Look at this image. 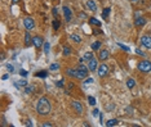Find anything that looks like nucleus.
I'll return each instance as SVG.
<instances>
[{"label":"nucleus","instance_id":"nucleus-29","mask_svg":"<svg viewBox=\"0 0 151 127\" xmlns=\"http://www.w3.org/2000/svg\"><path fill=\"white\" fill-rule=\"evenodd\" d=\"M88 101H89L90 105H94L96 104V99L93 98V96H89V98H88Z\"/></svg>","mask_w":151,"mask_h":127},{"label":"nucleus","instance_id":"nucleus-19","mask_svg":"<svg viewBox=\"0 0 151 127\" xmlns=\"http://www.w3.org/2000/svg\"><path fill=\"white\" fill-rule=\"evenodd\" d=\"M71 51H72V49H71L70 46H67V45L64 46V55H65V57H68V55H71Z\"/></svg>","mask_w":151,"mask_h":127},{"label":"nucleus","instance_id":"nucleus-21","mask_svg":"<svg viewBox=\"0 0 151 127\" xmlns=\"http://www.w3.org/2000/svg\"><path fill=\"white\" fill-rule=\"evenodd\" d=\"M34 90H35V86H34V85H30V86H26L25 93H26V94H31V93H34Z\"/></svg>","mask_w":151,"mask_h":127},{"label":"nucleus","instance_id":"nucleus-36","mask_svg":"<svg viewBox=\"0 0 151 127\" xmlns=\"http://www.w3.org/2000/svg\"><path fill=\"white\" fill-rule=\"evenodd\" d=\"M7 68H8V71H9V72H13V66L12 64H7Z\"/></svg>","mask_w":151,"mask_h":127},{"label":"nucleus","instance_id":"nucleus-26","mask_svg":"<svg viewBox=\"0 0 151 127\" xmlns=\"http://www.w3.org/2000/svg\"><path fill=\"white\" fill-rule=\"evenodd\" d=\"M49 49H51V45H49V43H45V44H44V51H45V54L49 53Z\"/></svg>","mask_w":151,"mask_h":127},{"label":"nucleus","instance_id":"nucleus-24","mask_svg":"<svg viewBox=\"0 0 151 127\" xmlns=\"http://www.w3.org/2000/svg\"><path fill=\"white\" fill-rule=\"evenodd\" d=\"M92 58H94V57H93V53H90V51H88V53H85V55H84V59L85 60H90Z\"/></svg>","mask_w":151,"mask_h":127},{"label":"nucleus","instance_id":"nucleus-34","mask_svg":"<svg viewBox=\"0 0 151 127\" xmlns=\"http://www.w3.org/2000/svg\"><path fill=\"white\" fill-rule=\"evenodd\" d=\"M79 18H80V19H81V18H83V19H84V18H87V14H85V13H84V12L79 13Z\"/></svg>","mask_w":151,"mask_h":127},{"label":"nucleus","instance_id":"nucleus-15","mask_svg":"<svg viewBox=\"0 0 151 127\" xmlns=\"http://www.w3.org/2000/svg\"><path fill=\"white\" fill-rule=\"evenodd\" d=\"M89 23H90V26H97V27L101 26V21H98V19L94 17L89 18Z\"/></svg>","mask_w":151,"mask_h":127},{"label":"nucleus","instance_id":"nucleus-20","mask_svg":"<svg viewBox=\"0 0 151 127\" xmlns=\"http://www.w3.org/2000/svg\"><path fill=\"white\" fill-rule=\"evenodd\" d=\"M66 74L70 77H76V70H71V68H67L66 70Z\"/></svg>","mask_w":151,"mask_h":127},{"label":"nucleus","instance_id":"nucleus-11","mask_svg":"<svg viewBox=\"0 0 151 127\" xmlns=\"http://www.w3.org/2000/svg\"><path fill=\"white\" fill-rule=\"evenodd\" d=\"M146 24V18L145 17H138L134 19V26L136 27H143Z\"/></svg>","mask_w":151,"mask_h":127},{"label":"nucleus","instance_id":"nucleus-3","mask_svg":"<svg viewBox=\"0 0 151 127\" xmlns=\"http://www.w3.org/2000/svg\"><path fill=\"white\" fill-rule=\"evenodd\" d=\"M88 71H89V68L85 67V66H83V64L80 63V66H79L78 70H76V77H75V78H79V80L87 78V76H88Z\"/></svg>","mask_w":151,"mask_h":127},{"label":"nucleus","instance_id":"nucleus-33","mask_svg":"<svg viewBox=\"0 0 151 127\" xmlns=\"http://www.w3.org/2000/svg\"><path fill=\"white\" fill-rule=\"evenodd\" d=\"M119 46H120V48H122V49H124V50H125V51H129V48H128V46H125V45H123V44H119Z\"/></svg>","mask_w":151,"mask_h":127},{"label":"nucleus","instance_id":"nucleus-1","mask_svg":"<svg viewBox=\"0 0 151 127\" xmlns=\"http://www.w3.org/2000/svg\"><path fill=\"white\" fill-rule=\"evenodd\" d=\"M36 112L39 116H48L52 112L51 101L46 96H42L36 103Z\"/></svg>","mask_w":151,"mask_h":127},{"label":"nucleus","instance_id":"nucleus-9","mask_svg":"<svg viewBox=\"0 0 151 127\" xmlns=\"http://www.w3.org/2000/svg\"><path fill=\"white\" fill-rule=\"evenodd\" d=\"M109 50H106V49H102V50H100V53H98V59L101 60V62H103V60H107L109 59Z\"/></svg>","mask_w":151,"mask_h":127},{"label":"nucleus","instance_id":"nucleus-25","mask_svg":"<svg viewBox=\"0 0 151 127\" xmlns=\"http://www.w3.org/2000/svg\"><path fill=\"white\" fill-rule=\"evenodd\" d=\"M53 28H54V30H58V28H59V22H58V19H54V21H53Z\"/></svg>","mask_w":151,"mask_h":127},{"label":"nucleus","instance_id":"nucleus-2","mask_svg":"<svg viewBox=\"0 0 151 127\" xmlns=\"http://www.w3.org/2000/svg\"><path fill=\"white\" fill-rule=\"evenodd\" d=\"M137 68L142 73H149L151 72V62L150 60H141L138 63V66H137Z\"/></svg>","mask_w":151,"mask_h":127},{"label":"nucleus","instance_id":"nucleus-28","mask_svg":"<svg viewBox=\"0 0 151 127\" xmlns=\"http://www.w3.org/2000/svg\"><path fill=\"white\" fill-rule=\"evenodd\" d=\"M16 86H27V81H26V80H21V81L18 82Z\"/></svg>","mask_w":151,"mask_h":127},{"label":"nucleus","instance_id":"nucleus-41","mask_svg":"<svg viewBox=\"0 0 151 127\" xmlns=\"http://www.w3.org/2000/svg\"><path fill=\"white\" fill-rule=\"evenodd\" d=\"M53 16L57 17V8H53Z\"/></svg>","mask_w":151,"mask_h":127},{"label":"nucleus","instance_id":"nucleus-27","mask_svg":"<svg viewBox=\"0 0 151 127\" xmlns=\"http://www.w3.org/2000/svg\"><path fill=\"white\" fill-rule=\"evenodd\" d=\"M59 70V66L57 64V63H53V64H51V71H57Z\"/></svg>","mask_w":151,"mask_h":127},{"label":"nucleus","instance_id":"nucleus-40","mask_svg":"<svg viewBox=\"0 0 151 127\" xmlns=\"http://www.w3.org/2000/svg\"><path fill=\"white\" fill-rule=\"evenodd\" d=\"M100 121H101V125H102V122H103V114L102 113L100 114Z\"/></svg>","mask_w":151,"mask_h":127},{"label":"nucleus","instance_id":"nucleus-8","mask_svg":"<svg viewBox=\"0 0 151 127\" xmlns=\"http://www.w3.org/2000/svg\"><path fill=\"white\" fill-rule=\"evenodd\" d=\"M88 68H89V71H97L98 68V63H97V59H94V58H92L90 60H88Z\"/></svg>","mask_w":151,"mask_h":127},{"label":"nucleus","instance_id":"nucleus-30","mask_svg":"<svg viewBox=\"0 0 151 127\" xmlns=\"http://www.w3.org/2000/svg\"><path fill=\"white\" fill-rule=\"evenodd\" d=\"M46 74H48L46 72H38V73H35V76L36 77H43L44 78V77H46Z\"/></svg>","mask_w":151,"mask_h":127},{"label":"nucleus","instance_id":"nucleus-17","mask_svg":"<svg viewBox=\"0 0 151 127\" xmlns=\"http://www.w3.org/2000/svg\"><path fill=\"white\" fill-rule=\"evenodd\" d=\"M118 123H119V121H118L116 118H114V120L107 121V122H106V126H107V127H112V126H116Z\"/></svg>","mask_w":151,"mask_h":127},{"label":"nucleus","instance_id":"nucleus-13","mask_svg":"<svg viewBox=\"0 0 151 127\" xmlns=\"http://www.w3.org/2000/svg\"><path fill=\"white\" fill-rule=\"evenodd\" d=\"M87 8L88 9H90L92 12H96V10H97V4H96L94 0H88L87 1Z\"/></svg>","mask_w":151,"mask_h":127},{"label":"nucleus","instance_id":"nucleus-7","mask_svg":"<svg viewBox=\"0 0 151 127\" xmlns=\"http://www.w3.org/2000/svg\"><path fill=\"white\" fill-rule=\"evenodd\" d=\"M141 44L146 49H151V36H149V35H145V36H142L141 37Z\"/></svg>","mask_w":151,"mask_h":127},{"label":"nucleus","instance_id":"nucleus-23","mask_svg":"<svg viewBox=\"0 0 151 127\" xmlns=\"http://www.w3.org/2000/svg\"><path fill=\"white\" fill-rule=\"evenodd\" d=\"M101 48V43L100 41H96V43L92 44V50H98Z\"/></svg>","mask_w":151,"mask_h":127},{"label":"nucleus","instance_id":"nucleus-32","mask_svg":"<svg viewBox=\"0 0 151 127\" xmlns=\"http://www.w3.org/2000/svg\"><path fill=\"white\" fill-rule=\"evenodd\" d=\"M64 84H65V82H64V80H59V81H57V86H58V87H62V86H64Z\"/></svg>","mask_w":151,"mask_h":127},{"label":"nucleus","instance_id":"nucleus-31","mask_svg":"<svg viewBox=\"0 0 151 127\" xmlns=\"http://www.w3.org/2000/svg\"><path fill=\"white\" fill-rule=\"evenodd\" d=\"M93 81H94V80H93L92 77H87L85 81H84V84H93Z\"/></svg>","mask_w":151,"mask_h":127},{"label":"nucleus","instance_id":"nucleus-12","mask_svg":"<svg viewBox=\"0 0 151 127\" xmlns=\"http://www.w3.org/2000/svg\"><path fill=\"white\" fill-rule=\"evenodd\" d=\"M62 9H64V14H65L66 21L70 22V21H71V18H72V14H71V9H70L68 7H64Z\"/></svg>","mask_w":151,"mask_h":127},{"label":"nucleus","instance_id":"nucleus-43","mask_svg":"<svg viewBox=\"0 0 151 127\" xmlns=\"http://www.w3.org/2000/svg\"><path fill=\"white\" fill-rule=\"evenodd\" d=\"M84 60H85V59H84V58H80V59H79V63H83Z\"/></svg>","mask_w":151,"mask_h":127},{"label":"nucleus","instance_id":"nucleus-37","mask_svg":"<svg viewBox=\"0 0 151 127\" xmlns=\"http://www.w3.org/2000/svg\"><path fill=\"white\" fill-rule=\"evenodd\" d=\"M93 116H94V117H97V116H98V109H94V110H93Z\"/></svg>","mask_w":151,"mask_h":127},{"label":"nucleus","instance_id":"nucleus-35","mask_svg":"<svg viewBox=\"0 0 151 127\" xmlns=\"http://www.w3.org/2000/svg\"><path fill=\"white\" fill-rule=\"evenodd\" d=\"M42 126H43V127H52V126H53V125H52L51 122H45V123H43Z\"/></svg>","mask_w":151,"mask_h":127},{"label":"nucleus","instance_id":"nucleus-14","mask_svg":"<svg viewBox=\"0 0 151 127\" xmlns=\"http://www.w3.org/2000/svg\"><path fill=\"white\" fill-rule=\"evenodd\" d=\"M34 45H35V48H38V49L42 48V46H43V37L35 36L34 37Z\"/></svg>","mask_w":151,"mask_h":127},{"label":"nucleus","instance_id":"nucleus-42","mask_svg":"<svg viewBox=\"0 0 151 127\" xmlns=\"http://www.w3.org/2000/svg\"><path fill=\"white\" fill-rule=\"evenodd\" d=\"M8 77H9V74H3V77H1V80H7Z\"/></svg>","mask_w":151,"mask_h":127},{"label":"nucleus","instance_id":"nucleus-16","mask_svg":"<svg viewBox=\"0 0 151 127\" xmlns=\"http://www.w3.org/2000/svg\"><path fill=\"white\" fill-rule=\"evenodd\" d=\"M127 86H128V89L132 90L134 86H136V81H134L133 78H128L127 80Z\"/></svg>","mask_w":151,"mask_h":127},{"label":"nucleus","instance_id":"nucleus-45","mask_svg":"<svg viewBox=\"0 0 151 127\" xmlns=\"http://www.w3.org/2000/svg\"><path fill=\"white\" fill-rule=\"evenodd\" d=\"M132 1H136V0H132Z\"/></svg>","mask_w":151,"mask_h":127},{"label":"nucleus","instance_id":"nucleus-5","mask_svg":"<svg viewBox=\"0 0 151 127\" xmlns=\"http://www.w3.org/2000/svg\"><path fill=\"white\" fill-rule=\"evenodd\" d=\"M109 67L105 64V63H102V64H100L98 66V68H97V73H98V76L101 77V78H103V77H106L109 74Z\"/></svg>","mask_w":151,"mask_h":127},{"label":"nucleus","instance_id":"nucleus-39","mask_svg":"<svg viewBox=\"0 0 151 127\" xmlns=\"http://www.w3.org/2000/svg\"><path fill=\"white\" fill-rule=\"evenodd\" d=\"M136 53H137V54H139V55H145V53H142V51L139 50V49H137V50H136Z\"/></svg>","mask_w":151,"mask_h":127},{"label":"nucleus","instance_id":"nucleus-6","mask_svg":"<svg viewBox=\"0 0 151 127\" xmlns=\"http://www.w3.org/2000/svg\"><path fill=\"white\" fill-rule=\"evenodd\" d=\"M23 26H25V28H26L27 31H31V30H34V27H35L34 19H32L31 17H26V18L23 19Z\"/></svg>","mask_w":151,"mask_h":127},{"label":"nucleus","instance_id":"nucleus-18","mask_svg":"<svg viewBox=\"0 0 151 127\" xmlns=\"http://www.w3.org/2000/svg\"><path fill=\"white\" fill-rule=\"evenodd\" d=\"M70 39L74 41V43H76V44H80L81 43V37L79 36V35H71Z\"/></svg>","mask_w":151,"mask_h":127},{"label":"nucleus","instance_id":"nucleus-38","mask_svg":"<svg viewBox=\"0 0 151 127\" xmlns=\"http://www.w3.org/2000/svg\"><path fill=\"white\" fill-rule=\"evenodd\" d=\"M21 74L25 77V76H27V72H26V71H25V70H22V71H21Z\"/></svg>","mask_w":151,"mask_h":127},{"label":"nucleus","instance_id":"nucleus-4","mask_svg":"<svg viewBox=\"0 0 151 127\" xmlns=\"http://www.w3.org/2000/svg\"><path fill=\"white\" fill-rule=\"evenodd\" d=\"M71 108L74 109V112L76 114H83L84 113V105L81 104V101H78V100L71 101Z\"/></svg>","mask_w":151,"mask_h":127},{"label":"nucleus","instance_id":"nucleus-10","mask_svg":"<svg viewBox=\"0 0 151 127\" xmlns=\"http://www.w3.org/2000/svg\"><path fill=\"white\" fill-rule=\"evenodd\" d=\"M32 44H34V37H31L30 32L26 31V34H25V45H26V46H31Z\"/></svg>","mask_w":151,"mask_h":127},{"label":"nucleus","instance_id":"nucleus-22","mask_svg":"<svg viewBox=\"0 0 151 127\" xmlns=\"http://www.w3.org/2000/svg\"><path fill=\"white\" fill-rule=\"evenodd\" d=\"M109 14H110V8H105V9H103V12H102V18L103 19H107Z\"/></svg>","mask_w":151,"mask_h":127},{"label":"nucleus","instance_id":"nucleus-44","mask_svg":"<svg viewBox=\"0 0 151 127\" xmlns=\"http://www.w3.org/2000/svg\"><path fill=\"white\" fill-rule=\"evenodd\" d=\"M18 1H20V0H12V3H13V4H17Z\"/></svg>","mask_w":151,"mask_h":127}]
</instances>
